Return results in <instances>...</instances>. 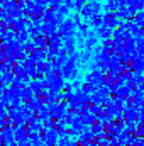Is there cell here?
<instances>
[{
  "instance_id": "obj_1",
  "label": "cell",
  "mask_w": 144,
  "mask_h": 146,
  "mask_svg": "<svg viewBox=\"0 0 144 146\" xmlns=\"http://www.w3.org/2000/svg\"><path fill=\"white\" fill-rule=\"evenodd\" d=\"M29 87L34 90V94H37V95H42V94L46 92V88H48L44 76H41V78H34V80L29 83Z\"/></svg>"
},
{
  "instance_id": "obj_2",
  "label": "cell",
  "mask_w": 144,
  "mask_h": 146,
  "mask_svg": "<svg viewBox=\"0 0 144 146\" xmlns=\"http://www.w3.org/2000/svg\"><path fill=\"white\" fill-rule=\"evenodd\" d=\"M83 127H85V122L81 121V117L80 115L75 117L71 122H70V134L71 136H80V133L83 131Z\"/></svg>"
},
{
  "instance_id": "obj_3",
  "label": "cell",
  "mask_w": 144,
  "mask_h": 146,
  "mask_svg": "<svg viewBox=\"0 0 144 146\" xmlns=\"http://www.w3.org/2000/svg\"><path fill=\"white\" fill-rule=\"evenodd\" d=\"M63 78L65 80H75V78H78V66L71 65V63H66L63 66Z\"/></svg>"
},
{
  "instance_id": "obj_4",
  "label": "cell",
  "mask_w": 144,
  "mask_h": 146,
  "mask_svg": "<svg viewBox=\"0 0 144 146\" xmlns=\"http://www.w3.org/2000/svg\"><path fill=\"white\" fill-rule=\"evenodd\" d=\"M63 88H65V78L58 75V76H56V78L48 85V88H46V92H44V94H48V92H61Z\"/></svg>"
},
{
  "instance_id": "obj_5",
  "label": "cell",
  "mask_w": 144,
  "mask_h": 146,
  "mask_svg": "<svg viewBox=\"0 0 144 146\" xmlns=\"http://www.w3.org/2000/svg\"><path fill=\"white\" fill-rule=\"evenodd\" d=\"M93 85L97 87V90L100 88V87H104V85H107V75L102 72V70H93Z\"/></svg>"
},
{
  "instance_id": "obj_6",
  "label": "cell",
  "mask_w": 144,
  "mask_h": 146,
  "mask_svg": "<svg viewBox=\"0 0 144 146\" xmlns=\"http://www.w3.org/2000/svg\"><path fill=\"white\" fill-rule=\"evenodd\" d=\"M42 138H44V143H46V145H53V143L58 141V138H59V131H58L56 127L48 129V131H44Z\"/></svg>"
},
{
  "instance_id": "obj_7",
  "label": "cell",
  "mask_w": 144,
  "mask_h": 146,
  "mask_svg": "<svg viewBox=\"0 0 144 146\" xmlns=\"http://www.w3.org/2000/svg\"><path fill=\"white\" fill-rule=\"evenodd\" d=\"M131 82H132V85H134V87L143 85V83H144V73H141V72L131 73Z\"/></svg>"
},
{
  "instance_id": "obj_8",
  "label": "cell",
  "mask_w": 144,
  "mask_h": 146,
  "mask_svg": "<svg viewBox=\"0 0 144 146\" xmlns=\"http://www.w3.org/2000/svg\"><path fill=\"white\" fill-rule=\"evenodd\" d=\"M73 29H75V24H73L71 21H66V22L61 24V33H63V36H71Z\"/></svg>"
},
{
  "instance_id": "obj_9",
  "label": "cell",
  "mask_w": 144,
  "mask_h": 146,
  "mask_svg": "<svg viewBox=\"0 0 144 146\" xmlns=\"http://www.w3.org/2000/svg\"><path fill=\"white\" fill-rule=\"evenodd\" d=\"M93 133H95V138L105 136V134H107V131H105L104 122H97V124H93Z\"/></svg>"
},
{
  "instance_id": "obj_10",
  "label": "cell",
  "mask_w": 144,
  "mask_h": 146,
  "mask_svg": "<svg viewBox=\"0 0 144 146\" xmlns=\"http://www.w3.org/2000/svg\"><path fill=\"white\" fill-rule=\"evenodd\" d=\"M14 76H15V75H14L12 72L5 70V73L2 75V83H3L5 87H7V85H12V80H14Z\"/></svg>"
},
{
  "instance_id": "obj_11",
  "label": "cell",
  "mask_w": 144,
  "mask_h": 146,
  "mask_svg": "<svg viewBox=\"0 0 144 146\" xmlns=\"http://www.w3.org/2000/svg\"><path fill=\"white\" fill-rule=\"evenodd\" d=\"M59 44H61V36L54 33L53 36L49 37V41H48V46H56V48H58Z\"/></svg>"
},
{
  "instance_id": "obj_12",
  "label": "cell",
  "mask_w": 144,
  "mask_h": 146,
  "mask_svg": "<svg viewBox=\"0 0 144 146\" xmlns=\"http://www.w3.org/2000/svg\"><path fill=\"white\" fill-rule=\"evenodd\" d=\"M134 70L144 73V58H136L134 60Z\"/></svg>"
},
{
  "instance_id": "obj_13",
  "label": "cell",
  "mask_w": 144,
  "mask_h": 146,
  "mask_svg": "<svg viewBox=\"0 0 144 146\" xmlns=\"http://www.w3.org/2000/svg\"><path fill=\"white\" fill-rule=\"evenodd\" d=\"M56 143H58V146H70L71 139H70V136H68V134H65V136H59Z\"/></svg>"
},
{
  "instance_id": "obj_14",
  "label": "cell",
  "mask_w": 144,
  "mask_h": 146,
  "mask_svg": "<svg viewBox=\"0 0 144 146\" xmlns=\"http://www.w3.org/2000/svg\"><path fill=\"white\" fill-rule=\"evenodd\" d=\"M90 58H92V51H90V48H87V51H83V53L80 54V61H81V63H88Z\"/></svg>"
},
{
  "instance_id": "obj_15",
  "label": "cell",
  "mask_w": 144,
  "mask_h": 146,
  "mask_svg": "<svg viewBox=\"0 0 144 146\" xmlns=\"http://www.w3.org/2000/svg\"><path fill=\"white\" fill-rule=\"evenodd\" d=\"M83 90H85L87 94H90V95H92V94L97 90V87H95L93 83H87V82H85V83H83Z\"/></svg>"
},
{
  "instance_id": "obj_16",
  "label": "cell",
  "mask_w": 144,
  "mask_h": 146,
  "mask_svg": "<svg viewBox=\"0 0 144 146\" xmlns=\"http://www.w3.org/2000/svg\"><path fill=\"white\" fill-rule=\"evenodd\" d=\"M54 29H56V26H54V22H48L46 24V34H49V36H53L54 34Z\"/></svg>"
},
{
  "instance_id": "obj_17",
  "label": "cell",
  "mask_w": 144,
  "mask_h": 146,
  "mask_svg": "<svg viewBox=\"0 0 144 146\" xmlns=\"http://www.w3.org/2000/svg\"><path fill=\"white\" fill-rule=\"evenodd\" d=\"M34 44H36L37 48H46V46H48V39H44V37H37L36 41H34Z\"/></svg>"
},
{
  "instance_id": "obj_18",
  "label": "cell",
  "mask_w": 144,
  "mask_h": 146,
  "mask_svg": "<svg viewBox=\"0 0 144 146\" xmlns=\"http://www.w3.org/2000/svg\"><path fill=\"white\" fill-rule=\"evenodd\" d=\"M7 117H9V114H5V110H0V127H3V126H5Z\"/></svg>"
},
{
  "instance_id": "obj_19",
  "label": "cell",
  "mask_w": 144,
  "mask_h": 146,
  "mask_svg": "<svg viewBox=\"0 0 144 146\" xmlns=\"http://www.w3.org/2000/svg\"><path fill=\"white\" fill-rule=\"evenodd\" d=\"M12 39H14V34H12V31H7V33L3 34V41H5V44L12 42Z\"/></svg>"
},
{
  "instance_id": "obj_20",
  "label": "cell",
  "mask_w": 144,
  "mask_h": 146,
  "mask_svg": "<svg viewBox=\"0 0 144 146\" xmlns=\"http://www.w3.org/2000/svg\"><path fill=\"white\" fill-rule=\"evenodd\" d=\"M71 85H73V90H80V88L83 87V85H81V83H80L76 78H75V80H71Z\"/></svg>"
},
{
  "instance_id": "obj_21",
  "label": "cell",
  "mask_w": 144,
  "mask_h": 146,
  "mask_svg": "<svg viewBox=\"0 0 144 146\" xmlns=\"http://www.w3.org/2000/svg\"><path fill=\"white\" fill-rule=\"evenodd\" d=\"M85 82H87V83H92V82H93V73H87V75H85Z\"/></svg>"
},
{
  "instance_id": "obj_22",
  "label": "cell",
  "mask_w": 144,
  "mask_h": 146,
  "mask_svg": "<svg viewBox=\"0 0 144 146\" xmlns=\"http://www.w3.org/2000/svg\"><path fill=\"white\" fill-rule=\"evenodd\" d=\"M17 39H19V41H20V42H24V41H26V39H27V33H20V34H19V36H17Z\"/></svg>"
},
{
  "instance_id": "obj_23",
  "label": "cell",
  "mask_w": 144,
  "mask_h": 146,
  "mask_svg": "<svg viewBox=\"0 0 144 146\" xmlns=\"http://www.w3.org/2000/svg\"><path fill=\"white\" fill-rule=\"evenodd\" d=\"M93 44H95V37H90V39L87 41V48H92Z\"/></svg>"
},
{
  "instance_id": "obj_24",
  "label": "cell",
  "mask_w": 144,
  "mask_h": 146,
  "mask_svg": "<svg viewBox=\"0 0 144 146\" xmlns=\"http://www.w3.org/2000/svg\"><path fill=\"white\" fill-rule=\"evenodd\" d=\"M68 12V5L66 7H59V14H66Z\"/></svg>"
},
{
  "instance_id": "obj_25",
  "label": "cell",
  "mask_w": 144,
  "mask_h": 146,
  "mask_svg": "<svg viewBox=\"0 0 144 146\" xmlns=\"http://www.w3.org/2000/svg\"><path fill=\"white\" fill-rule=\"evenodd\" d=\"M46 21H53V14H51V12L46 14Z\"/></svg>"
},
{
  "instance_id": "obj_26",
  "label": "cell",
  "mask_w": 144,
  "mask_h": 146,
  "mask_svg": "<svg viewBox=\"0 0 144 146\" xmlns=\"http://www.w3.org/2000/svg\"><path fill=\"white\" fill-rule=\"evenodd\" d=\"M5 73V68H3V65H0V80H2V75Z\"/></svg>"
},
{
  "instance_id": "obj_27",
  "label": "cell",
  "mask_w": 144,
  "mask_h": 146,
  "mask_svg": "<svg viewBox=\"0 0 144 146\" xmlns=\"http://www.w3.org/2000/svg\"><path fill=\"white\" fill-rule=\"evenodd\" d=\"M120 61H124V63H126V61H129V54H126V56H122V58H120Z\"/></svg>"
},
{
  "instance_id": "obj_28",
  "label": "cell",
  "mask_w": 144,
  "mask_h": 146,
  "mask_svg": "<svg viewBox=\"0 0 144 146\" xmlns=\"http://www.w3.org/2000/svg\"><path fill=\"white\" fill-rule=\"evenodd\" d=\"M83 2H85V0H76V3H78V5H76V7H78V9H80V7H81V5H83Z\"/></svg>"
},
{
  "instance_id": "obj_29",
  "label": "cell",
  "mask_w": 144,
  "mask_h": 146,
  "mask_svg": "<svg viewBox=\"0 0 144 146\" xmlns=\"http://www.w3.org/2000/svg\"><path fill=\"white\" fill-rule=\"evenodd\" d=\"M70 146H80V141H71V143H70Z\"/></svg>"
},
{
  "instance_id": "obj_30",
  "label": "cell",
  "mask_w": 144,
  "mask_h": 146,
  "mask_svg": "<svg viewBox=\"0 0 144 146\" xmlns=\"http://www.w3.org/2000/svg\"><path fill=\"white\" fill-rule=\"evenodd\" d=\"M66 3H68V7H73L71 3H73V0H66Z\"/></svg>"
},
{
  "instance_id": "obj_31",
  "label": "cell",
  "mask_w": 144,
  "mask_h": 146,
  "mask_svg": "<svg viewBox=\"0 0 144 146\" xmlns=\"http://www.w3.org/2000/svg\"><path fill=\"white\" fill-rule=\"evenodd\" d=\"M100 146H107V145H100Z\"/></svg>"
}]
</instances>
